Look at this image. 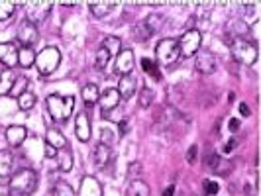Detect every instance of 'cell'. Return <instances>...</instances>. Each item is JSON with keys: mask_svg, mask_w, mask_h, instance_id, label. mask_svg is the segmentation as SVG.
Returning <instances> with one entry per match:
<instances>
[{"mask_svg": "<svg viewBox=\"0 0 261 196\" xmlns=\"http://www.w3.org/2000/svg\"><path fill=\"white\" fill-rule=\"evenodd\" d=\"M142 67H144L145 73H147V75H151L155 80H159V78H161L159 71H157V65L153 63V61H149V59H142Z\"/></svg>", "mask_w": 261, "mask_h": 196, "instance_id": "obj_34", "label": "cell"}, {"mask_svg": "<svg viewBox=\"0 0 261 196\" xmlns=\"http://www.w3.org/2000/svg\"><path fill=\"white\" fill-rule=\"evenodd\" d=\"M98 102L102 106V112L108 114V112H112L120 104V94H118L116 89H108V91H105V94H100Z\"/></svg>", "mask_w": 261, "mask_h": 196, "instance_id": "obj_16", "label": "cell"}, {"mask_svg": "<svg viewBox=\"0 0 261 196\" xmlns=\"http://www.w3.org/2000/svg\"><path fill=\"white\" fill-rule=\"evenodd\" d=\"M179 43V51L183 57H193L198 49H200V43H202V34L198 30H187L181 39H177Z\"/></svg>", "mask_w": 261, "mask_h": 196, "instance_id": "obj_6", "label": "cell"}, {"mask_svg": "<svg viewBox=\"0 0 261 196\" xmlns=\"http://www.w3.org/2000/svg\"><path fill=\"white\" fill-rule=\"evenodd\" d=\"M236 100V94L234 92H230V94H228V102H234Z\"/></svg>", "mask_w": 261, "mask_h": 196, "instance_id": "obj_44", "label": "cell"}, {"mask_svg": "<svg viewBox=\"0 0 261 196\" xmlns=\"http://www.w3.org/2000/svg\"><path fill=\"white\" fill-rule=\"evenodd\" d=\"M53 8L51 2H41V0H34V2H26L24 4V10H26V20L32 22L34 26L43 22L45 16L49 14V10Z\"/></svg>", "mask_w": 261, "mask_h": 196, "instance_id": "obj_7", "label": "cell"}, {"mask_svg": "<svg viewBox=\"0 0 261 196\" xmlns=\"http://www.w3.org/2000/svg\"><path fill=\"white\" fill-rule=\"evenodd\" d=\"M132 38L136 39V41H145V39L151 38V32L145 27V24L142 22V24H138V26H134V30H132Z\"/></svg>", "mask_w": 261, "mask_h": 196, "instance_id": "obj_29", "label": "cell"}, {"mask_svg": "<svg viewBox=\"0 0 261 196\" xmlns=\"http://www.w3.org/2000/svg\"><path fill=\"white\" fill-rule=\"evenodd\" d=\"M79 196H102V186L94 177H83Z\"/></svg>", "mask_w": 261, "mask_h": 196, "instance_id": "obj_12", "label": "cell"}, {"mask_svg": "<svg viewBox=\"0 0 261 196\" xmlns=\"http://www.w3.org/2000/svg\"><path fill=\"white\" fill-rule=\"evenodd\" d=\"M0 63L6 69L18 65V47L14 43H0Z\"/></svg>", "mask_w": 261, "mask_h": 196, "instance_id": "obj_11", "label": "cell"}, {"mask_svg": "<svg viewBox=\"0 0 261 196\" xmlns=\"http://www.w3.org/2000/svg\"><path fill=\"white\" fill-rule=\"evenodd\" d=\"M38 186V175L32 169L18 171L10 179L8 184V196H32Z\"/></svg>", "mask_w": 261, "mask_h": 196, "instance_id": "obj_1", "label": "cell"}, {"mask_svg": "<svg viewBox=\"0 0 261 196\" xmlns=\"http://www.w3.org/2000/svg\"><path fill=\"white\" fill-rule=\"evenodd\" d=\"M12 153L10 151H0V177H6L12 171Z\"/></svg>", "mask_w": 261, "mask_h": 196, "instance_id": "obj_26", "label": "cell"}, {"mask_svg": "<svg viewBox=\"0 0 261 196\" xmlns=\"http://www.w3.org/2000/svg\"><path fill=\"white\" fill-rule=\"evenodd\" d=\"M232 57L242 65H253L257 61V47L246 39L236 38L232 41Z\"/></svg>", "mask_w": 261, "mask_h": 196, "instance_id": "obj_4", "label": "cell"}, {"mask_svg": "<svg viewBox=\"0 0 261 196\" xmlns=\"http://www.w3.org/2000/svg\"><path fill=\"white\" fill-rule=\"evenodd\" d=\"M28 137V130L24 126H10L6 130V142L10 147H20Z\"/></svg>", "mask_w": 261, "mask_h": 196, "instance_id": "obj_15", "label": "cell"}, {"mask_svg": "<svg viewBox=\"0 0 261 196\" xmlns=\"http://www.w3.org/2000/svg\"><path fill=\"white\" fill-rule=\"evenodd\" d=\"M206 167L210 171H216V173H222V159L216 153H208L206 155Z\"/></svg>", "mask_w": 261, "mask_h": 196, "instance_id": "obj_32", "label": "cell"}, {"mask_svg": "<svg viewBox=\"0 0 261 196\" xmlns=\"http://www.w3.org/2000/svg\"><path fill=\"white\" fill-rule=\"evenodd\" d=\"M108 59H110V53L106 51L105 47H100L96 51V57H94V69L96 71H105L106 65H108Z\"/></svg>", "mask_w": 261, "mask_h": 196, "instance_id": "obj_27", "label": "cell"}, {"mask_svg": "<svg viewBox=\"0 0 261 196\" xmlns=\"http://www.w3.org/2000/svg\"><path fill=\"white\" fill-rule=\"evenodd\" d=\"M120 131H122V133H126V131H128V122H126V120H122V122H120Z\"/></svg>", "mask_w": 261, "mask_h": 196, "instance_id": "obj_42", "label": "cell"}, {"mask_svg": "<svg viewBox=\"0 0 261 196\" xmlns=\"http://www.w3.org/2000/svg\"><path fill=\"white\" fill-rule=\"evenodd\" d=\"M36 106V94L34 92H22L20 96H18V108L22 110V112H28V110H32Z\"/></svg>", "mask_w": 261, "mask_h": 196, "instance_id": "obj_25", "label": "cell"}, {"mask_svg": "<svg viewBox=\"0 0 261 196\" xmlns=\"http://www.w3.org/2000/svg\"><path fill=\"white\" fill-rule=\"evenodd\" d=\"M240 112H242V116H249V106L244 102V104H240Z\"/></svg>", "mask_w": 261, "mask_h": 196, "instance_id": "obj_41", "label": "cell"}, {"mask_svg": "<svg viewBox=\"0 0 261 196\" xmlns=\"http://www.w3.org/2000/svg\"><path fill=\"white\" fill-rule=\"evenodd\" d=\"M151 102H153V91L145 87V89H142V92H140V106H142V108H149Z\"/></svg>", "mask_w": 261, "mask_h": 196, "instance_id": "obj_33", "label": "cell"}, {"mask_svg": "<svg viewBox=\"0 0 261 196\" xmlns=\"http://www.w3.org/2000/svg\"><path fill=\"white\" fill-rule=\"evenodd\" d=\"M45 144L51 145V147H55L59 151V149L67 147V139L57 128H47V131H45Z\"/></svg>", "mask_w": 261, "mask_h": 196, "instance_id": "obj_17", "label": "cell"}, {"mask_svg": "<svg viewBox=\"0 0 261 196\" xmlns=\"http://www.w3.org/2000/svg\"><path fill=\"white\" fill-rule=\"evenodd\" d=\"M120 45H122L120 38H114V36H108V38L105 39V43H102V47H105L110 55H118V53L122 51V49H120Z\"/></svg>", "mask_w": 261, "mask_h": 196, "instance_id": "obj_28", "label": "cell"}, {"mask_svg": "<svg viewBox=\"0 0 261 196\" xmlns=\"http://www.w3.org/2000/svg\"><path fill=\"white\" fill-rule=\"evenodd\" d=\"M18 41L24 45V47H32L36 41H38L39 34H38V26H34L32 22L28 20H22L20 26H18Z\"/></svg>", "mask_w": 261, "mask_h": 196, "instance_id": "obj_8", "label": "cell"}, {"mask_svg": "<svg viewBox=\"0 0 261 196\" xmlns=\"http://www.w3.org/2000/svg\"><path fill=\"white\" fill-rule=\"evenodd\" d=\"M57 159H59V169L67 173V171L73 169V151L69 147H63L57 151Z\"/></svg>", "mask_w": 261, "mask_h": 196, "instance_id": "obj_22", "label": "cell"}, {"mask_svg": "<svg viewBox=\"0 0 261 196\" xmlns=\"http://www.w3.org/2000/svg\"><path fill=\"white\" fill-rule=\"evenodd\" d=\"M136 89H138V78L132 77V75H126V77L120 78L116 91L120 94V98H132L136 94Z\"/></svg>", "mask_w": 261, "mask_h": 196, "instance_id": "obj_14", "label": "cell"}, {"mask_svg": "<svg viewBox=\"0 0 261 196\" xmlns=\"http://www.w3.org/2000/svg\"><path fill=\"white\" fill-rule=\"evenodd\" d=\"M16 75L12 73V69H4L2 73H0V94L4 96V94H10L14 89V85H16Z\"/></svg>", "mask_w": 261, "mask_h": 196, "instance_id": "obj_19", "label": "cell"}, {"mask_svg": "<svg viewBox=\"0 0 261 196\" xmlns=\"http://www.w3.org/2000/svg\"><path fill=\"white\" fill-rule=\"evenodd\" d=\"M236 144H238V139H236V137H232V142H230V144H226L224 151H226V153H230V151H232V149L236 147Z\"/></svg>", "mask_w": 261, "mask_h": 196, "instance_id": "obj_40", "label": "cell"}, {"mask_svg": "<svg viewBox=\"0 0 261 196\" xmlns=\"http://www.w3.org/2000/svg\"><path fill=\"white\" fill-rule=\"evenodd\" d=\"M14 10H16V4H14V2L0 0V22H2V20H8L14 14Z\"/></svg>", "mask_w": 261, "mask_h": 196, "instance_id": "obj_31", "label": "cell"}, {"mask_svg": "<svg viewBox=\"0 0 261 196\" xmlns=\"http://www.w3.org/2000/svg\"><path fill=\"white\" fill-rule=\"evenodd\" d=\"M132 69H134V51H132V49H122L116 57L114 73H116V75H122V77H126V75H130L132 73Z\"/></svg>", "mask_w": 261, "mask_h": 196, "instance_id": "obj_9", "label": "cell"}, {"mask_svg": "<svg viewBox=\"0 0 261 196\" xmlns=\"http://www.w3.org/2000/svg\"><path fill=\"white\" fill-rule=\"evenodd\" d=\"M36 63V53L32 47H22L18 49V65H22L24 69H30V67Z\"/></svg>", "mask_w": 261, "mask_h": 196, "instance_id": "obj_24", "label": "cell"}, {"mask_svg": "<svg viewBox=\"0 0 261 196\" xmlns=\"http://www.w3.org/2000/svg\"><path fill=\"white\" fill-rule=\"evenodd\" d=\"M53 196H75V192L67 183H57L53 188Z\"/></svg>", "mask_w": 261, "mask_h": 196, "instance_id": "obj_35", "label": "cell"}, {"mask_svg": "<svg viewBox=\"0 0 261 196\" xmlns=\"http://www.w3.org/2000/svg\"><path fill=\"white\" fill-rule=\"evenodd\" d=\"M196 153H198V147H196V145H191V149L187 151V161H189V163H195Z\"/></svg>", "mask_w": 261, "mask_h": 196, "instance_id": "obj_37", "label": "cell"}, {"mask_svg": "<svg viewBox=\"0 0 261 196\" xmlns=\"http://www.w3.org/2000/svg\"><path fill=\"white\" fill-rule=\"evenodd\" d=\"M91 12L94 14V18H105L110 14L112 8H116V2H108V0H102V2H91Z\"/></svg>", "mask_w": 261, "mask_h": 196, "instance_id": "obj_20", "label": "cell"}, {"mask_svg": "<svg viewBox=\"0 0 261 196\" xmlns=\"http://www.w3.org/2000/svg\"><path fill=\"white\" fill-rule=\"evenodd\" d=\"M45 157H49V159H51V157H57V149L45 144Z\"/></svg>", "mask_w": 261, "mask_h": 196, "instance_id": "obj_39", "label": "cell"}, {"mask_svg": "<svg viewBox=\"0 0 261 196\" xmlns=\"http://www.w3.org/2000/svg\"><path fill=\"white\" fill-rule=\"evenodd\" d=\"M155 57L161 65L169 67V65H173V63H177V61H179V57H181L177 39H171V38L161 39L155 47Z\"/></svg>", "mask_w": 261, "mask_h": 196, "instance_id": "obj_5", "label": "cell"}, {"mask_svg": "<svg viewBox=\"0 0 261 196\" xmlns=\"http://www.w3.org/2000/svg\"><path fill=\"white\" fill-rule=\"evenodd\" d=\"M228 130H230V131H238V130H240V120L232 118V120H230V124H228Z\"/></svg>", "mask_w": 261, "mask_h": 196, "instance_id": "obj_38", "label": "cell"}, {"mask_svg": "<svg viewBox=\"0 0 261 196\" xmlns=\"http://www.w3.org/2000/svg\"><path fill=\"white\" fill-rule=\"evenodd\" d=\"M126 196H149V186L140 179H134L126 188Z\"/></svg>", "mask_w": 261, "mask_h": 196, "instance_id": "obj_21", "label": "cell"}, {"mask_svg": "<svg viewBox=\"0 0 261 196\" xmlns=\"http://www.w3.org/2000/svg\"><path fill=\"white\" fill-rule=\"evenodd\" d=\"M173 192H175V186H167V188L163 190V196H173Z\"/></svg>", "mask_w": 261, "mask_h": 196, "instance_id": "obj_43", "label": "cell"}, {"mask_svg": "<svg viewBox=\"0 0 261 196\" xmlns=\"http://www.w3.org/2000/svg\"><path fill=\"white\" fill-rule=\"evenodd\" d=\"M83 100H85V104L87 106H92L98 102V98H100V92H98V87L96 85H87V87H83Z\"/></svg>", "mask_w": 261, "mask_h": 196, "instance_id": "obj_23", "label": "cell"}, {"mask_svg": "<svg viewBox=\"0 0 261 196\" xmlns=\"http://www.w3.org/2000/svg\"><path fill=\"white\" fill-rule=\"evenodd\" d=\"M110 159H112V149L105 144L96 145V149H94V165L98 169H102V167H106L110 163Z\"/></svg>", "mask_w": 261, "mask_h": 196, "instance_id": "obj_18", "label": "cell"}, {"mask_svg": "<svg viewBox=\"0 0 261 196\" xmlns=\"http://www.w3.org/2000/svg\"><path fill=\"white\" fill-rule=\"evenodd\" d=\"M61 63V53L57 47H43L41 51L36 55V63L34 65L38 67L39 75L47 77L57 71V67Z\"/></svg>", "mask_w": 261, "mask_h": 196, "instance_id": "obj_3", "label": "cell"}, {"mask_svg": "<svg viewBox=\"0 0 261 196\" xmlns=\"http://www.w3.org/2000/svg\"><path fill=\"white\" fill-rule=\"evenodd\" d=\"M202 186H204V194L206 196H214L216 192H218V183H214V181H204L202 183Z\"/></svg>", "mask_w": 261, "mask_h": 196, "instance_id": "obj_36", "label": "cell"}, {"mask_svg": "<svg viewBox=\"0 0 261 196\" xmlns=\"http://www.w3.org/2000/svg\"><path fill=\"white\" fill-rule=\"evenodd\" d=\"M47 108H49V114L53 116V120L67 122L73 114V108H75V96L49 94L47 96Z\"/></svg>", "mask_w": 261, "mask_h": 196, "instance_id": "obj_2", "label": "cell"}, {"mask_svg": "<svg viewBox=\"0 0 261 196\" xmlns=\"http://www.w3.org/2000/svg\"><path fill=\"white\" fill-rule=\"evenodd\" d=\"M195 67L200 75H212L214 69H216V57L210 51H200L198 57H196Z\"/></svg>", "mask_w": 261, "mask_h": 196, "instance_id": "obj_10", "label": "cell"}, {"mask_svg": "<svg viewBox=\"0 0 261 196\" xmlns=\"http://www.w3.org/2000/svg\"><path fill=\"white\" fill-rule=\"evenodd\" d=\"M144 24H145V27L151 32V36H153L157 30L161 27V24H163V16H159V14H151V16L145 20Z\"/></svg>", "mask_w": 261, "mask_h": 196, "instance_id": "obj_30", "label": "cell"}, {"mask_svg": "<svg viewBox=\"0 0 261 196\" xmlns=\"http://www.w3.org/2000/svg\"><path fill=\"white\" fill-rule=\"evenodd\" d=\"M75 133L81 142H89L91 139V120L87 116V112H81L75 122Z\"/></svg>", "mask_w": 261, "mask_h": 196, "instance_id": "obj_13", "label": "cell"}]
</instances>
